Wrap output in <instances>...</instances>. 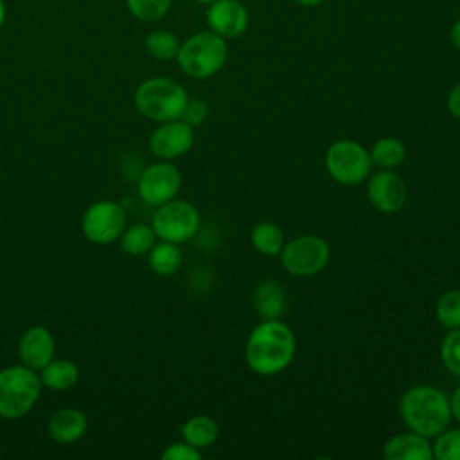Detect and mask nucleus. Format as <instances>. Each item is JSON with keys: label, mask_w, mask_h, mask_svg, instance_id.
<instances>
[{"label": "nucleus", "mask_w": 460, "mask_h": 460, "mask_svg": "<svg viewBox=\"0 0 460 460\" xmlns=\"http://www.w3.org/2000/svg\"><path fill=\"white\" fill-rule=\"evenodd\" d=\"M126 228L124 208L110 199L95 201L83 216V234L95 244H110Z\"/></svg>", "instance_id": "obj_9"}, {"label": "nucleus", "mask_w": 460, "mask_h": 460, "mask_svg": "<svg viewBox=\"0 0 460 460\" xmlns=\"http://www.w3.org/2000/svg\"><path fill=\"white\" fill-rule=\"evenodd\" d=\"M196 2H205V4H208V2H214V0H196Z\"/></svg>", "instance_id": "obj_36"}, {"label": "nucleus", "mask_w": 460, "mask_h": 460, "mask_svg": "<svg viewBox=\"0 0 460 460\" xmlns=\"http://www.w3.org/2000/svg\"><path fill=\"white\" fill-rule=\"evenodd\" d=\"M172 0H126L129 13L140 22H156L164 18Z\"/></svg>", "instance_id": "obj_27"}, {"label": "nucleus", "mask_w": 460, "mask_h": 460, "mask_svg": "<svg viewBox=\"0 0 460 460\" xmlns=\"http://www.w3.org/2000/svg\"><path fill=\"white\" fill-rule=\"evenodd\" d=\"M296 352V338L280 318H268L255 325L244 345V361L259 376H275L286 370Z\"/></svg>", "instance_id": "obj_1"}, {"label": "nucleus", "mask_w": 460, "mask_h": 460, "mask_svg": "<svg viewBox=\"0 0 460 460\" xmlns=\"http://www.w3.org/2000/svg\"><path fill=\"white\" fill-rule=\"evenodd\" d=\"M208 104L201 99H194V101H187V106L183 110V115H181V120H185L187 124H190L192 128L203 124L208 117Z\"/></svg>", "instance_id": "obj_30"}, {"label": "nucleus", "mask_w": 460, "mask_h": 460, "mask_svg": "<svg viewBox=\"0 0 460 460\" xmlns=\"http://www.w3.org/2000/svg\"><path fill=\"white\" fill-rule=\"evenodd\" d=\"M367 198L376 210L394 214L402 208L408 198V189L404 180L394 169H379L367 178Z\"/></svg>", "instance_id": "obj_11"}, {"label": "nucleus", "mask_w": 460, "mask_h": 460, "mask_svg": "<svg viewBox=\"0 0 460 460\" xmlns=\"http://www.w3.org/2000/svg\"><path fill=\"white\" fill-rule=\"evenodd\" d=\"M0 455H2V449H0Z\"/></svg>", "instance_id": "obj_37"}, {"label": "nucleus", "mask_w": 460, "mask_h": 460, "mask_svg": "<svg viewBox=\"0 0 460 460\" xmlns=\"http://www.w3.org/2000/svg\"><path fill=\"white\" fill-rule=\"evenodd\" d=\"M189 95L185 88L169 77H151L135 90L137 110L156 122L181 119Z\"/></svg>", "instance_id": "obj_3"}, {"label": "nucleus", "mask_w": 460, "mask_h": 460, "mask_svg": "<svg viewBox=\"0 0 460 460\" xmlns=\"http://www.w3.org/2000/svg\"><path fill=\"white\" fill-rule=\"evenodd\" d=\"M156 234L151 225L137 223L131 226H126L120 235V246L129 255H144L149 253V250L156 243Z\"/></svg>", "instance_id": "obj_23"}, {"label": "nucleus", "mask_w": 460, "mask_h": 460, "mask_svg": "<svg viewBox=\"0 0 460 460\" xmlns=\"http://www.w3.org/2000/svg\"><path fill=\"white\" fill-rule=\"evenodd\" d=\"M399 415L408 429L426 438H435L453 419L449 397L433 385L410 386L399 399Z\"/></svg>", "instance_id": "obj_2"}, {"label": "nucleus", "mask_w": 460, "mask_h": 460, "mask_svg": "<svg viewBox=\"0 0 460 460\" xmlns=\"http://www.w3.org/2000/svg\"><path fill=\"white\" fill-rule=\"evenodd\" d=\"M181 250L176 243L162 241L155 243V246L149 250V266L151 270L160 277H171L174 275L181 266Z\"/></svg>", "instance_id": "obj_20"}, {"label": "nucleus", "mask_w": 460, "mask_h": 460, "mask_svg": "<svg viewBox=\"0 0 460 460\" xmlns=\"http://www.w3.org/2000/svg\"><path fill=\"white\" fill-rule=\"evenodd\" d=\"M18 354H20L22 365L32 370H41L49 361L54 359V354H56L54 336L47 327H41V325L31 327L20 338Z\"/></svg>", "instance_id": "obj_14"}, {"label": "nucleus", "mask_w": 460, "mask_h": 460, "mask_svg": "<svg viewBox=\"0 0 460 460\" xmlns=\"http://www.w3.org/2000/svg\"><path fill=\"white\" fill-rule=\"evenodd\" d=\"M449 406H451V415L453 419L460 424V385L455 388V392L449 397Z\"/></svg>", "instance_id": "obj_32"}, {"label": "nucleus", "mask_w": 460, "mask_h": 460, "mask_svg": "<svg viewBox=\"0 0 460 460\" xmlns=\"http://www.w3.org/2000/svg\"><path fill=\"white\" fill-rule=\"evenodd\" d=\"M41 386L40 376L25 365L0 370V417L14 420L29 413L41 394Z\"/></svg>", "instance_id": "obj_4"}, {"label": "nucleus", "mask_w": 460, "mask_h": 460, "mask_svg": "<svg viewBox=\"0 0 460 460\" xmlns=\"http://www.w3.org/2000/svg\"><path fill=\"white\" fill-rule=\"evenodd\" d=\"M279 257L282 268L291 277L307 279L320 273L327 266L331 259V250L323 237L304 234L291 241H286Z\"/></svg>", "instance_id": "obj_7"}, {"label": "nucleus", "mask_w": 460, "mask_h": 460, "mask_svg": "<svg viewBox=\"0 0 460 460\" xmlns=\"http://www.w3.org/2000/svg\"><path fill=\"white\" fill-rule=\"evenodd\" d=\"M435 316L444 329L460 327V289H447L438 296Z\"/></svg>", "instance_id": "obj_24"}, {"label": "nucleus", "mask_w": 460, "mask_h": 460, "mask_svg": "<svg viewBox=\"0 0 460 460\" xmlns=\"http://www.w3.org/2000/svg\"><path fill=\"white\" fill-rule=\"evenodd\" d=\"M194 138V128L181 119L160 122V126L149 137V149L155 156L171 162L172 158L190 151Z\"/></svg>", "instance_id": "obj_12"}, {"label": "nucleus", "mask_w": 460, "mask_h": 460, "mask_svg": "<svg viewBox=\"0 0 460 460\" xmlns=\"http://www.w3.org/2000/svg\"><path fill=\"white\" fill-rule=\"evenodd\" d=\"M433 458L437 460H460V428H446L435 437L431 444Z\"/></svg>", "instance_id": "obj_26"}, {"label": "nucleus", "mask_w": 460, "mask_h": 460, "mask_svg": "<svg viewBox=\"0 0 460 460\" xmlns=\"http://www.w3.org/2000/svg\"><path fill=\"white\" fill-rule=\"evenodd\" d=\"M250 243L259 253L273 257V255L280 253L286 239H284V232L279 225H275L271 221H261L252 228Z\"/></svg>", "instance_id": "obj_21"}, {"label": "nucleus", "mask_w": 460, "mask_h": 460, "mask_svg": "<svg viewBox=\"0 0 460 460\" xmlns=\"http://www.w3.org/2000/svg\"><path fill=\"white\" fill-rule=\"evenodd\" d=\"M40 379L43 383V386H47L49 390H68L72 388L77 379H79V368L74 361L65 359V358H54L52 361H49L40 374Z\"/></svg>", "instance_id": "obj_19"}, {"label": "nucleus", "mask_w": 460, "mask_h": 460, "mask_svg": "<svg viewBox=\"0 0 460 460\" xmlns=\"http://www.w3.org/2000/svg\"><path fill=\"white\" fill-rule=\"evenodd\" d=\"M252 304L262 320L280 318L286 311V293L273 280H262L252 293Z\"/></svg>", "instance_id": "obj_17"}, {"label": "nucleus", "mask_w": 460, "mask_h": 460, "mask_svg": "<svg viewBox=\"0 0 460 460\" xmlns=\"http://www.w3.org/2000/svg\"><path fill=\"white\" fill-rule=\"evenodd\" d=\"M226 56L228 47L225 38L214 31H205L181 43L176 59L189 77L207 79L223 68Z\"/></svg>", "instance_id": "obj_5"}, {"label": "nucleus", "mask_w": 460, "mask_h": 460, "mask_svg": "<svg viewBox=\"0 0 460 460\" xmlns=\"http://www.w3.org/2000/svg\"><path fill=\"white\" fill-rule=\"evenodd\" d=\"M199 212L187 199H171L160 207L153 214L151 226L158 239L171 241L181 244L196 235L199 230Z\"/></svg>", "instance_id": "obj_8"}, {"label": "nucleus", "mask_w": 460, "mask_h": 460, "mask_svg": "<svg viewBox=\"0 0 460 460\" xmlns=\"http://www.w3.org/2000/svg\"><path fill=\"white\" fill-rule=\"evenodd\" d=\"M181 172L169 160L149 165L138 178V196L153 207H160L178 196Z\"/></svg>", "instance_id": "obj_10"}, {"label": "nucleus", "mask_w": 460, "mask_h": 460, "mask_svg": "<svg viewBox=\"0 0 460 460\" xmlns=\"http://www.w3.org/2000/svg\"><path fill=\"white\" fill-rule=\"evenodd\" d=\"M201 456V449L190 446L185 440L167 446L162 453V460H199Z\"/></svg>", "instance_id": "obj_29"}, {"label": "nucleus", "mask_w": 460, "mask_h": 460, "mask_svg": "<svg viewBox=\"0 0 460 460\" xmlns=\"http://www.w3.org/2000/svg\"><path fill=\"white\" fill-rule=\"evenodd\" d=\"M440 358L446 370L451 376L460 377V327L447 329V334L440 343Z\"/></svg>", "instance_id": "obj_28"}, {"label": "nucleus", "mask_w": 460, "mask_h": 460, "mask_svg": "<svg viewBox=\"0 0 460 460\" xmlns=\"http://www.w3.org/2000/svg\"><path fill=\"white\" fill-rule=\"evenodd\" d=\"M323 162L329 176L341 185H358L365 181L372 169L370 153L352 138L334 140L327 147Z\"/></svg>", "instance_id": "obj_6"}, {"label": "nucleus", "mask_w": 460, "mask_h": 460, "mask_svg": "<svg viewBox=\"0 0 460 460\" xmlns=\"http://www.w3.org/2000/svg\"><path fill=\"white\" fill-rule=\"evenodd\" d=\"M86 426V415L81 410L63 408L52 415L49 433L59 444H72L84 435Z\"/></svg>", "instance_id": "obj_16"}, {"label": "nucleus", "mask_w": 460, "mask_h": 460, "mask_svg": "<svg viewBox=\"0 0 460 460\" xmlns=\"http://www.w3.org/2000/svg\"><path fill=\"white\" fill-rule=\"evenodd\" d=\"M146 50L156 59H172L178 56L180 40L169 31H153L146 38Z\"/></svg>", "instance_id": "obj_25"}, {"label": "nucleus", "mask_w": 460, "mask_h": 460, "mask_svg": "<svg viewBox=\"0 0 460 460\" xmlns=\"http://www.w3.org/2000/svg\"><path fill=\"white\" fill-rule=\"evenodd\" d=\"M4 18H5V7H4V2L0 0V27L4 23Z\"/></svg>", "instance_id": "obj_35"}, {"label": "nucleus", "mask_w": 460, "mask_h": 460, "mask_svg": "<svg viewBox=\"0 0 460 460\" xmlns=\"http://www.w3.org/2000/svg\"><path fill=\"white\" fill-rule=\"evenodd\" d=\"M451 40H453L455 47L460 50V18L455 22V25L451 29Z\"/></svg>", "instance_id": "obj_33"}, {"label": "nucleus", "mask_w": 460, "mask_h": 460, "mask_svg": "<svg viewBox=\"0 0 460 460\" xmlns=\"http://www.w3.org/2000/svg\"><path fill=\"white\" fill-rule=\"evenodd\" d=\"M446 106H447V111L460 120V83L455 84L451 88V92L447 93V99H446Z\"/></svg>", "instance_id": "obj_31"}, {"label": "nucleus", "mask_w": 460, "mask_h": 460, "mask_svg": "<svg viewBox=\"0 0 460 460\" xmlns=\"http://www.w3.org/2000/svg\"><path fill=\"white\" fill-rule=\"evenodd\" d=\"M386 460H433L429 438L415 431H404L390 437L383 447Z\"/></svg>", "instance_id": "obj_15"}, {"label": "nucleus", "mask_w": 460, "mask_h": 460, "mask_svg": "<svg viewBox=\"0 0 460 460\" xmlns=\"http://www.w3.org/2000/svg\"><path fill=\"white\" fill-rule=\"evenodd\" d=\"M207 23L223 38H237L248 29V11L237 0H214L207 11Z\"/></svg>", "instance_id": "obj_13"}, {"label": "nucleus", "mask_w": 460, "mask_h": 460, "mask_svg": "<svg viewBox=\"0 0 460 460\" xmlns=\"http://www.w3.org/2000/svg\"><path fill=\"white\" fill-rule=\"evenodd\" d=\"M298 4H302V5H307V7H313V5H318L322 0H296Z\"/></svg>", "instance_id": "obj_34"}, {"label": "nucleus", "mask_w": 460, "mask_h": 460, "mask_svg": "<svg viewBox=\"0 0 460 460\" xmlns=\"http://www.w3.org/2000/svg\"><path fill=\"white\" fill-rule=\"evenodd\" d=\"M368 153L372 165H377L379 169H395L406 158V146L395 137H383L372 144Z\"/></svg>", "instance_id": "obj_22"}, {"label": "nucleus", "mask_w": 460, "mask_h": 460, "mask_svg": "<svg viewBox=\"0 0 460 460\" xmlns=\"http://www.w3.org/2000/svg\"><path fill=\"white\" fill-rule=\"evenodd\" d=\"M180 433H181L183 440L189 442L190 446H194L198 449H207L217 440L219 426L212 417H208L205 413H198L181 424Z\"/></svg>", "instance_id": "obj_18"}]
</instances>
